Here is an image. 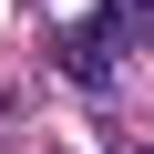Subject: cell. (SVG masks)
Segmentation results:
<instances>
[{
  "instance_id": "cell-2",
  "label": "cell",
  "mask_w": 154,
  "mask_h": 154,
  "mask_svg": "<svg viewBox=\"0 0 154 154\" xmlns=\"http://www.w3.org/2000/svg\"><path fill=\"white\" fill-rule=\"evenodd\" d=\"M144 154H154V144H144Z\"/></svg>"
},
{
  "instance_id": "cell-1",
  "label": "cell",
  "mask_w": 154,
  "mask_h": 154,
  "mask_svg": "<svg viewBox=\"0 0 154 154\" xmlns=\"http://www.w3.org/2000/svg\"><path fill=\"white\" fill-rule=\"evenodd\" d=\"M113 51H123V11H103V21H82V31H62V72H72L82 93L113 82Z\"/></svg>"
}]
</instances>
